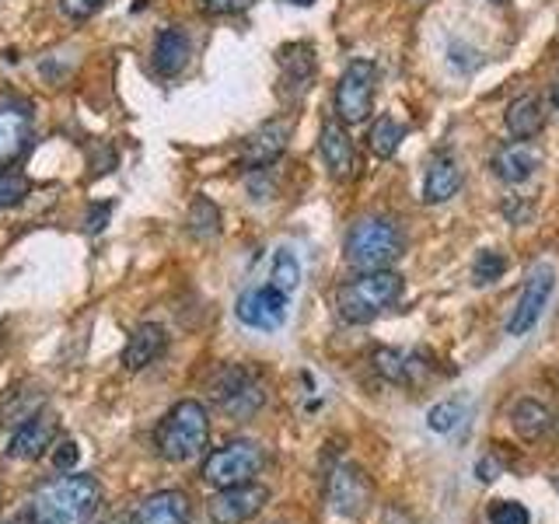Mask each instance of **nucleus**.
Segmentation results:
<instances>
[{"label": "nucleus", "instance_id": "f257e3e1", "mask_svg": "<svg viewBox=\"0 0 559 524\" xmlns=\"http://www.w3.org/2000/svg\"><path fill=\"white\" fill-rule=\"evenodd\" d=\"M102 503V486L95 476H70L35 489L28 503V524H92Z\"/></svg>", "mask_w": 559, "mask_h": 524}, {"label": "nucleus", "instance_id": "f03ea898", "mask_svg": "<svg viewBox=\"0 0 559 524\" xmlns=\"http://www.w3.org/2000/svg\"><path fill=\"white\" fill-rule=\"evenodd\" d=\"M402 287H406V279L395 270H367L354 279H346L336 290V308L343 314V322L367 325L399 301Z\"/></svg>", "mask_w": 559, "mask_h": 524}, {"label": "nucleus", "instance_id": "7ed1b4c3", "mask_svg": "<svg viewBox=\"0 0 559 524\" xmlns=\"http://www.w3.org/2000/svg\"><path fill=\"white\" fill-rule=\"evenodd\" d=\"M402 252H406V231H402L395 217H360L346 235V259L360 273L389 270L395 259H402Z\"/></svg>", "mask_w": 559, "mask_h": 524}, {"label": "nucleus", "instance_id": "20e7f679", "mask_svg": "<svg viewBox=\"0 0 559 524\" xmlns=\"http://www.w3.org/2000/svg\"><path fill=\"white\" fill-rule=\"evenodd\" d=\"M210 437V416L197 398H182L165 413L154 430V448L165 462H189L203 454Z\"/></svg>", "mask_w": 559, "mask_h": 524}, {"label": "nucleus", "instance_id": "39448f33", "mask_svg": "<svg viewBox=\"0 0 559 524\" xmlns=\"http://www.w3.org/2000/svg\"><path fill=\"white\" fill-rule=\"evenodd\" d=\"M374 92H378V63L354 60L336 84V119L343 127H360L374 112Z\"/></svg>", "mask_w": 559, "mask_h": 524}, {"label": "nucleus", "instance_id": "423d86ee", "mask_svg": "<svg viewBox=\"0 0 559 524\" xmlns=\"http://www.w3.org/2000/svg\"><path fill=\"white\" fill-rule=\"evenodd\" d=\"M262 448L255 441H227L224 448L210 451L203 462V479L217 489L252 483L262 468Z\"/></svg>", "mask_w": 559, "mask_h": 524}, {"label": "nucleus", "instance_id": "0eeeda50", "mask_svg": "<svg viewBox=\"0 0 559 524\" xmlns=\"http://www.w3.org/2000/svg\"><path fill=\"white\" fill-rule=\"evenodd\" d=\"M214 398H217V406L227 416L249 419L252 413L262 409L266 392H262V381L249 371V367L231 364V367H224V371L214 378Z\"/></svg>", "mask_w": 559, "mask_h": 524}, {"label": "nucleus", "instance_id": "6e6552de", "mask_svg": "<svg viewBox=\"0 0 559 524\" xmlns=\"http://www.w3.org/2000/svg\"><path fill=\"white\" fill-rule=\"evenodd\" d=\"M35 144V112L22 98H0V171L17 165Z\"/></svg>", "mask_w": 559, "mask_h": 524}, {"label": "nucleus", "instance_id": "1a4fd4ad", "mask_svg": "<svg viewBox=\"0 0 559 524\" xmlns=\"http://www.w3.org/2000/svg\"><path fill=\"white\" fill-rule=\"evenodd\" d=\"M552 290H556V273H552V266H546V262H542V266L532 270L528 284L521 287V297H518V305H514V314L507 319V336H514V340L528 336V332L538 325L542 311L549 308Z\"/></svg>", "mask_w": 559, "mask_h": 524}, {"label": "nucleus", "instance_id": "9d476101", "mask_svg": "<svg viewBox=\"0 0 559 524\" xmlns=\"http://www.w3.org/2000/svg\"><path fill=\"white\" fill-rule=\"evenodd\" d=\"M287 144H290V119H270L241 140L238 165L245 171H266L270 165H276L280 157H284Z\"/></svg>", "mask_w": 559, "mask_h": 524}, {"label": "nucleus", "instance_id": "9b49d317", "mask_svg": "<svg viewBox=\"0 0 559 524\" xmlns=\"http://www.w3.org/2000/svg\"><path fill=\"white\" fill-rule=\"evenodd\" d=\"M287 308H290V294H284L273 284H262V287H252L238 297V322L249 325V329H259V332H273L287 322Z\"/></svg>", "mask_w": 559, "mask_h": 524}, {"label": "nucleus", "instance_id": "f8f14e48", "mask_svg": "<svg viewBox=\"0 0 559 524\" xmlns=\"http://www.w3.org/2000/svg\"><path fill=\"white\" fill-rule=\"evenodd\" d=\"M270 500V489L259 483H241V486H227L217 489L206 503V514L214 524H245L252 521Z\"/></svg>", "mask_w": 559, "mask_h": 524}, {"label": "nucleus", "instance_id": "ddd939ff", "mask_svg": "<svg viewBox=\"0 0 559 524\" xmlns=\"http://www.w3.org/2000/svg\"><path fill=\"white\" fill-rule=\"evenodd\" d=\"M329 503L340 517H360L371 507V483L357 465H340L329 476Z\"/></svg>", "mask_w": 559, "mask_h": 524}, {"label": "nucleus", "instance_id": "4468645a", "mask_svg": "<svg viewBox=\"0 0 559 524\" xmlns=\"http://www.w3.org/2000/svg\"><path fill=\"white\" fill-rule=\"evenodd\" d=\"M319 151H322V162L329 168L332 179H354L360 162H357V147H354V140H349L346 127L340 119H329L325 127H322V136H319Z\"/></svg>", "mask_w": 559, "mask_h": 524}, {"label": "nucleus", "instance_id": "2eb2a0df", "mask_svg": "<svg viewBox=\"0 0 559 524\" xmlns=\"http://www.w3.org/2000/svg\"><path fill=\"white\" fill-rule=\"evenodd\" d=\"M57 416L52 413H39V416H32L28 424H22L14 430L11 437V444H8V454L17 462H35V458H43V454L57 444Z\"/></svg>", "mask_w": 559, "mask_h": 524}, {"label": "nucleus", "instance_id": "dca6fc26", "mask_svg": "<svg viewBox=\"0 0 559 524\" xmlns=\"http://www.w3.org/2000/svg\"><path fill=\"white\" fill-rule=\"evenodd\" d=\"M192 57V43H189V35L186 28H162L157 32V39H154V52H151V67H154V74L157 78H179L186 63Z\"/></svg>", "mask_w": 559, "mask_h": 524}, {"label": "nucleus", "instance_id": "f3484780", "mask_svg": "<svg viewBox=\"0 0 559 524\" xmlns=\"http://www.w3.org/2000/svg\"><path fill=\"white\" fill-rule=\"evenodd\" d=\"M542 165V154L532 140H511V144H503L497 154H493V171L497 179L511 182V186H521L528 182L532 175L538 171Z\"/></svg>", "mask_w": 559, "mask_h": 524}, {"label": "nucleus", "instance_id": "a211bd4d", "mask_svg": "<svg viewBox=\"0 0 559 524\" xmlns=\"http://www.w3.org/2000/svg\"><path fill=\"white\" fill-rule=\"evenodd\" d=\"M192 507L189 497L179 493V489H162V493L147 497L136 507L130 524H189Z\"/></svg>", "mask_w": 559, "mask_h": 524}, {"label": "nucleus", "instance_id": "6ab92c4d", "mask_svg": "<svg viewBox=\"0 0 559 524\" xmlns=\"http://www.w3.org/2000/svg\"><path fill=\"white\" fill-rule=\"evenodd\" d=\"M165 349H168V332L162 325L147 322L130 336L127 349H122V364H127V371H144V367H151Z\"/></svg>", "mask_w": 559, "mask_h": 524}, {"label": "nucleus", "instance_id": "aec40b11", "mask_svg": "<svg viewBox=\"0 0 559 524\" xmlns=\"http://www.w3.org/2000/svg\"><path fill=\"white\" fill-rule=\"evenodd\" d=\"M459 189H462L459 162L451 154H437L424 179V203H448L451 196H459Z\"/></svg>", "mask_w": 559, "mask_h": 524}, {"label": "nucleus", "instance_id": "412c9836", "mask_svg": "<svg viewBox=\"0 0 559 524\" xmlns=\"http://www.w3.org/2000/svg\"><path fill=\"white\" fill-rule=\"evenodd\" d=\"M546 102L538 95H521L518 102H511L507 109V130H511L514 140H535L542 130H546Z\"/></svg>", "mask_w": 559, "mask_h": 524}, {"label": "nucleus", "instance_id": "4be33fe9", "mask_svg": "<svg viewBox=\"0 0 559 524\" xmlns=\"http://www.w3.org/2000/svg\"><path fill=\"white\" fill-rule=\"evenodd\" d=\"M280 70H284V84L305 92L314 78V49L305 43H290L280 49Z\"/></svg>", "mask_w": 559, "mask_h": 524}, {"label": "nucleus", "instance_id": "5701e85b", "mask_svg": "<svg viewBox=\"0 0 559 524\" xmlns=\"http://www.w3.org/2000/svg\"><path fill=\"white\" fill-rule=\"evenodd\" d=\"M511 427L518 437L524 441H538V437H546L549 427H552V413L542 406L535 398H521L518 406L511 409Z\"/></svg>", "mask_w": 559, "mask_h": 524}, {"label": "nucleus", "instance_id": "b1692460", "mask_svg": "<svg viewBox=\"0 0 559 524\" xmlns=\"http://www.w3.org/2000/svg\"><path fill=\"white\" fill-rule=\"evenodd\" d=\"M46 402V395L39 389H17L11 392V398L0 406V427H22L32 416H39V406Z\"/></svg>", "mask_w": 559, "mask_h": 524}, {"label": "nucleus", "instance_id": "393cba45", "mask_svg": "<svg viewBox=\"0 0 559 524\" xmlns=\"http://www.w3.org/2000/svg\"><path fill=\"white\" fill-rule=\"evenodd\" d=\"M374 367H378V374L381 378H389L395 384H416V371H419V364L409 357V354H402V349H392V346H381L378 354H374Z\"/></svg>", "mask_w": 559, "mask_h": 524}, {"label": "nucleus", "instance_id": "a878e982", "mask_svg": "<svg viewBox=\"0 0 559 524\" xmlns=\"http://www.w3.org/2000/svg\"><path fill=\"white\" fill-rule=\"evenodd\" d=\"M402 136H406V127L392 116H381L371 122V130H367V147H371L378 157H392L402 144Z\"/></svg>", "mask_w": 559, "mask_h": 524}, {"label": "nucleus", "instance_id": "bb28decb", "mask_svg": "<svg viewBox=\"0 0 559 524\" xmlns=\"http://www.w3.org/2000/svg\"><path fill=\"white\" fill-rule=\"evenodd\" d=\"M186 224H189L192 238H214L221 231V210H217V203L210 200V196H197V200H192V206H189Z\"/></svg>", "mask_w": 559, "mask_h": 524}, {"label": "nucleus", "instance_id": "cd10ccee", "mask_svg": "<svg viewBox=\"0 0 559 524\" xmlns=\"http://www.w3.org/2000/svg\"><path fill=\"white\" fill-rule=\"evenodd\" d=\"M270 284L280 287L284 294H294L297 284H301V262H297V255L290 249H280L273 255V270H270Z\"/></svg>", "mask_w": 559, "mask_h": 524}, {"label": "nucleus", "instance_id": "c85d7f7f", "mask_svg": "<svg viewBox=\"0 0 559 524\" xmlns=\"http://www.w3.org/2000/svg\"><path fill=\"white\" fill-rule=\"evenodd\" d=\"M507 273V259L503 252L497 249H483L476 255V262H472V284L476 287H486V284H497V279Z\"/></svg>", "mask_w": 559, "mask_h": 524}, {"label": "nucleus", "instance_id": "c756f323", "mask_svg": "<svg viewBox=\"0 0 559 524\" xmlns=\"http://www.w3.org/2000/svg\"><path fill=\"white\" fill-rule=\"evenodd\" d=\"M32 192V182H28V175L22 171H0V210H8V206H17L25 196Z\"/></svg>", "mask_w": 559, "mask_h": 524}, {"label": "nucleus", "instance_id": "7c9ffc66", "mask_svg": "<svg viewBox=\"0 0 559 524\" xmlns=\"http://www.w3.org/2000/svg\"><path fill=\"white\" fill-rule=\"evenodd\" d=\"M459 419H462V402L459 398H444L427 413V427L433 433H448V430L459 427Z\"/></svg>", "mask_w": 559, "mask_h": 524}, {"label": "nucleus", "instance_id": "2f4dec72", "mask_svg": "<svg viewBox=\"0 0 559 524\" xmlns=\"http://www.w3.org/2000/svg\"><path fill=\"white\" fill-rule=\"evenodd\" d=\"M489 524H532L528 507L518 503V500H497L489 503Z\"/></svg>", "mask_w": 559, "mask_h": 524}, {"label": "nucleus", "instance_id": "473e14b6", "mask_svg": "<svg viewBox=\"0 0 559 524\" xmlns=\"http://www.w3.org/2000/svg\"><path fill=\"white\" fill-rule=\"evenodd\" d=\"M255 0H200V11L203 14H214V17H224V14H241L249 11Z\"/></svg>", "mask_w": 559, "mask_h": 524}, {"label": "nucleus", "instance_id": "72a5a7b5", "mask_svg": "<svg viewBox=\"0 0 559 524\" xmlns=\"http://www.w3.org/2000/svg\"><path fill=\"white\" fill-rule=\"evenodd\" d=\"M102 4L105 0H60V8L70 22H87V17L102 11Z\"/></svg>", "mask_w": 559, "mask_h": 524}, {"label": "nucleus", "instance_id": "f704fd0d", "mask_svg": "<svg viewBox=\"0 0 559 524\" xmlns=\"http://www.w3.org/2000/svg\"><path fill=\"white\" fill-rule=\"evenodd\" d=\"M78 458H81L78 441H70V437H67V441H60V444H57V454H52V462H57L60 472H70V468L78 465Z\"/></svg>", "mask_w": 559, "mask_h": 524}, {"label": "nucleus", "instance_id": "c9c22d12", "mask_svg": "<svg viewBox=\"0 0 559 524\" xmlns=\"http://www.w3.org/2000/svg\"><path fill=\"white\" fill-rule=\"evenodd\" d=\"M109 203H102V206H95L92 210V214H87V231H102V227H105V217H109Z\"/></svg>", "mask_w": 559, "mask_h": 524}, {"label": "nucleus", "instance_id": "e433bc0d", "mask_svg": "<svg viewBox=\"0 0 559 524\" xmlns=\"http://www.w3.org/2000/svg\"><path fill=\"white\" fill-rule=\"evenodd\" d=\"M476 472H479V479H483V483H493V479L500 476V462H493V458H483Z\"/></svg>", "mask_w": 559, "mask_h": 524}, {"label": "nucleus", "instance_id": "4c0bfd02", "mask_svg": "<svg viewBox=\"0 0 559 524\" xmlns=\"http://www.w3.org/2000/svg\"><path fill=\"white\" fill-rule=\"evenodd\" d=\"M549 98H552V105H556V109H559V81L552 84V95H549Z\"/></svg>", "mask_w": 559, "mask_h": 524}, {"label": "nucleus", "instance_id": "58836bf2", "mask_svg": "<svg viewBox=\"0 0 559 524\" xmlns=\"http://www.w3.org/2000/svg\"><path fill=\"white\" fill-rule=\"evenodd\" d=\"M287 4H297V8H311L314 0H287Z\"/></svg>", "mask_w": 559, "mask_h": 524}, {"label": "nucleus", "instance_id": "ea45409f", "mask_svg": "<svg viewBox=\"0 0 559 524\" xmlns=\"http://www.w3.org/2000/svg\"><path fill=\"white\" fill-rule=\"evenodd\" d=\"M497 4H503V0H497Z\"/></svg>", "mask_w": 559, "mask_h": 524}]
</instances>
